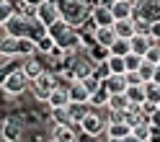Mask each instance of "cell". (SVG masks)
I'll return each mask as SVG.
<instances>
[{"label":"cell","mask_w":160,"mask_h":142,"mask_svg":"<svg viewBox=\"0 0 160 142\" xmlns=\"http://www.w3.org/2000/svg\"><path fill=\"white\" fill-rule=\"evenodd\" d=\"M49 114H52V121H54V124H72L67 109H49Z\"/></svg>","instance_id":"cell-31"},{"label":"cell","mask_w":160,"mask_h":142,"mask_svg":"<svg viewBox=\"0 0 160 142\" xmlns=\"http://www.w3.org/2000/svg\"><path fill=\"white\" fill-rule=\"evenodd\" d=\"M106 142H127V139H119V137H106Z\"/></svg>","instance_id":"cell-39"},{"label":"cell","mask_w":160,"mask_h":142,"mask_svg":"<svg viewBox=\"0 0 160 142\" xmlns=\"http://www.w3.org/2000/svg\"><path fill=\"white\" fill-rule=\"evenodd\" d=\"M54 88H57V75H54V73H49V70H44V73L39 75L36 80H31V85H28L31 96L39 101V104H47Z\"/></svg>","instance_id":"cell-2"},{"label":"cell","mask_w":160,"mask_h":142,"mask_svg":"<svg viewBox=\"0 0 160 142\" xmlns=\"http://www.w3.org/2000/svg\"><path fill=\"white\" fill-rule=\"evenodd\" d=\"M114 34L116 39H132L137 34V28H134V18H124V21H114Z\"/></svg>","instance_id":"cell-14"},{"label":"cell","mask_w":160,"mask_h":142,"mask_svg":"<svg viewBox=\"0 0 160 142\" xmlns=\"http://www.w3.org/2000/svg\"><path fill=\"white\" fill-rule=\"evenodd\" d=\"M42 3H47V0H26V5H31V8H34V11H36V8H39V5H42Z\"/></svg>","instance_id":"cell-36"},{"label":"cell","mask_w":160,"mask_h":142,"mask_svg":"<svg viewBox=\"0 0 160 142\" xmlns=\"http://www.w3.org/2000/svg\"><path fill=\"white\" fill-rule=\"evenodd\" d=\"M150 39H152V44H160V18L150 23Z\"/></svg>","instance_id":"cell-35"},{"label":"cell","mask_w":160,"mask_h":142,"mask_svg":"<svg viewBox=\"0 0 160 142\" xmlns=\"http://www.w3.org/2000/svg\"><path fill=\"white\" fill-rule=\"evenodd\" d=\"M129 47H132V52H134V54L145 57V54H147V49L152 47V39H150L147 34H134L132 39H129Z\"/></svg>","instance_id":"cell-17"},{"label":"cell","mask_w":160,"mask_h":142,"mask_svg":"<svg viewBox=\"0 0 160 142\" xmlns=\"http://www.w3.org/2000/svg\"><path fill=\"white\" fill-rule=\"evenodd\" d=\"M34 54H36V39H31V36H18V39H16V57L26 59V57H34Z\"/></svg>","instance_id":"cell-11"},{"label":"cell","mask_w":160,"mask_h":142,"mask_svg":"<svg viewBox=\"0 0 160 142\" xmlns=\"http://www.w3.org/2000/svg\"><path fill=\"white\" fill-rule=\"evenodd\" d=\"M132 134L139 137L142 142H150V137H152V127H150V121H142V124L132 127Z\"/></svg>","instance_id":"cell-27"},{"label":"cell","mask_w":160,"mask_h":142,"mask_svg":"<svg viewBox=\"0 0 160 142\" xmlns=\"http://www.w3.org/2000/svg\"><path fill=\"white\" fill-rule=\"evenodd\" d=\"M158 65H160V62H158Z\"/></svg>","instance_id":"cell-43"},{"label":"cell","mask_w":160,"mask_h":142,"mask_svg":"<svg viewBox=\"0 0 160 142\" xmlns=\"http://www.w3.org/2000/svg\"><path fill=\"white\" fill-rule=\"evenodd\" d=\"M155 70H158V65L142 59V65H139V70H137V75H139V80H142V83H150V80L155 78Z\"/></svg>","instance_id":"cell-25"},{"label":"cell","mask_w":160,"mask_h":142,"mask_svg":"<svg viewBox=\"0 0 160 142\" xmlns=\"http://www.w3.org/2000/svg\"><path fill=\"white\" fill-rule=\"evenodd\" d=\"M108 52H111V54H119V57H127L129 52H132V47H129V39H116V42L108 47Z\"/></svg>","instance_id":"cell-26"},{"label":"cell","mask_w":160,"mask_h":142,"mask_svg":"<svg viewBox=\"0 0 160 142\" xmlns=\"http://www.w3.org/2000/svg\"><path fill=\"white\" fill-rule=\"evenodd\" d=\"M127 85H129L127 75H108L103 80V88L108 90V93H127Z\"/></svg>","instance_id":"cell-16"},{"label":"cell","mask_w":160,"mask_h":142,"mask_svg":"<svg viewBox=\"0 0 160 142\" xmlns=\"http://www.w3.org/2000/svg\"><path fill=\"white\" fill-rule=\"evenodd\" d=\"M93 42L101 44V47H111V44L116 42L114 28H111V26H96V28H93Z\"/></svg>","instance_id":"cell-13"},{"label":"cell","mask_w":160,"mask_h":142,"mask_svg":"<svg viewBox=\"0 0 160 142\" xmlns=\"http://www.w3.org/2000/svg\"><path fill=\"white\" fill-rule=\"evenodd\" d=\"M88 111H91V106H88V104H70V106H67L70 121H72L75 127H80V121L88 116Z\"/></svg>","instance_id":"cell-20"},{"label":"cell","mask_w":160,"mask_h":142,"mask_svg":"<svg viewBox=\"0 0 160 142\" xmlns=\"http://www.w3.org/2000/svg\"><path fill=\"white\" fill-rule=\"evenodd\" d=\"M28 85H31V80L26 78V73L21 67H16V70H8L5 78L0 80V90L8 96V98H16V96H21L28 90Z\"/></svg>","instance_id":"cell-1"},{"label":"cell","mask_w":160,"mask_h":142,"mask_svg":"<svg viewBox=\"0 0 160 142\" xmlns=\"http://www.w3.org/2000/svg\"><path fill=\"white\" fill-rule=\"evenodd\" d=\"M108 111H129L132 109V104H129V98H127V93H111V98H108V106H106Z\"/></svg>","instance_id":"cell-21"},{"label":"cell","mask_w":160,"mask_h":142,"mask_svg":"<svg viewBox=\"0 0 160 142\" xmlns=\"http://www.w3.org/2000/svg\"><path fill=\"white\" fill-rule=\"evenodd\" d=\"M127 142H142V139H139V137H134V134H129V137H127Z\"/></svg>","instance_id":"cell-38"},{"label":"cell","mask_w":160,"mask_h":142,"mask_svg":"<svg viewBox=\"0 0 160 142\" xmlns=\"http://www.w3.org/2000/svg\"><path fill=\"white\" fill-rule=\"evenodd\" d=\"M0 3H5V0H0Z\"/></svg>","instance_id":"cell-42"},{"label":"cell","mask_w":160,"mask_h":142,"mask_svg":"<svg viewBox=\"0 0 160 142\" xmlns=\"http://www.w3.org/2000/svg\"><path fill=\"white\" fill-rule=\"evenodd\" d=\"M67 93H70V104H88V98H91V90L83 85V80H72L67 85Z\"/></svg>","instance_id":"cell-9"},{"label":"cell","mask_w":160,"mask_h":142,"mask_svg":"<svg viewBox=\"0 0 160 142\" xmlns=\"http://www.w3.org/2000/svg\"><path fill=\"white\" fill-rule=\"evenodd\" d=\"M47 106H49V109H67V106H70V93H67V88H65V85H57V88L52 90V96H49Z\"/></svg>","instance_id":"cell-12"},{"label":"cell","mask_w":160,"mask_h":142,"mask_svg":"<svg viewBox=\"0 0 160 142\" xmlns=\"http://www.w3.org/2000/svg\"><path fill=\"white\" fill-rule=\"evenodd\" d=\"M145 98L150 101V104H160V85L158 83H152V80H150V83H145Z\"/></svg>","instance_id":"cell-28"},{"label":"cell","mask_w":160,"mask_h":142,"mask_svg":"<svg viewBox=\"0 0 160 142\" xmlns=\"http://www.w3.org/2000/svg\"><path fill=\"white\" fill-rule=\"evenodd\" d=\"M158 111H160V104H158Z\"/></svg>","instance_id":"cell-41"},{"label":"cell","mask_w":160,"mask_h":142,"mask_svg":"<svg viewBox=\"0 0 160 142\" xmlns=\"http://www.w3.org/2000/svg\"><path fill=\"white\" fill-rule=\"evenodd\" d=\"M80 134H85V137L106 134V116L101 111H88V116L80 121Z\"/></svg>","instance_id":"cell-3"},{"label":"cell","mask_w":160,"mask_h":142,"mask_svg":"<svg viewBox=\"0 0 160 142\" xmlns=\"http://www.w3.org/2000/svg\"><path fill=\"white\" fill-rule=\"evenodd\" d=\"M52 137L57 142H80V127H75V124H54Z\"/></svg>","instance_id":"cell-6"},{"label":"cell","mask_w":160,"mask_h":142,"mask_svg":"<svg viewBox=\"0 0 160 142\" xmlns=\"http://www.w3.org/2000/svg\"><path fill=\"white\" fill-rule=\"evenodd\" d=\"M47 142H57V139H54V137H52V139H47Z\"/></svg>","instance_id":"cell-40"},{"label":"cell","mask_w":160,"mask_h":142,"mask_svg":"<svg viewBox=\"0 0 160 142\" xmlns=\"http://www.w3.org/2000/svg\"><path fill=\"white\" fill-rule=\"evenodd\" d=\"M0 134H3L5 142H21V139H23V124H21L18 119H5Z\"/></svg>","instance_id":"cell-7"},{"label":"cell","mask_w":160,"mask_h":142,"mask_svg":"<svg viewBox=\"0 0 160 142\" xmlns=\"http://www.w3.org/2000/svg\"><path fill=\"white\" fill-rule=\"evenodd\" d=\"M93 75H96V78L103 83V80H106L108 75H111V73H108V65H106V62H98V65H93Z\"/></svg>","instance_id":"cell-32"},{"label":"cell","mask_w":160,"mask_h":142,"mask_svg":"<svg viewBox=\"0 0 160 142\" xmlns=\"http://www.w3.org/2000/svg\"><path fill=\"white\" fill-rule=\"evenodd\" d=\"M85 52H88V59H91L93 65H98V62H106V59H108V54H111V52H108V47H101V44H96V42H93L91 47H88Z\"/></svg>","instance_id":"cell-22"},{"label":"cell","mask_w":160,"mask_h":142,"mask_svg":"<svg viewBox=\"0 0 160 142\" xmlns=\"http://www.w3.org/2000/svg\"><path fill=\"white\" fill-rule=\"evenodd\" d=\"M145 59L147 62H152V65H158L160 62V44H152L147 49V54H145Z\"/></svg>","instance_id":"cell-33"},{"label":"cell","mask_w":160,"mask_h":142,"mask_svg":"<svg viewBox=\"0 0 160 142\" xmlns=\"http://www.w3.org/2000/svg\"><path fill=\"white\" fill-rule=\"evenodd\" d=\"M91 23L93 26H114V13L106 5H96L91 11Z\"/></svg>","instance_id":"cell-10"},{"label":"cell","mask_w":160,"mask_h":142,"mask_svg":"<svg viewBox=\"0 0 160 142\" xmlns=\"http://www.w3.org/2000/svg\"><path fill=\"white\" fill-rule=\"evenodd\" d=\"M142 59H145V57H139V54H134V52H129V54L124 57L127 73H137V70H139V65H142Z\"/></svg>","instance_id":"cell-30"},{"label":"cell","mask_w":160,"mask_h":142,"mask_svg":"<svg viewBox=\"0 0 160 142\" xmlns=\"http://www.w3.org/2000/svg\"><path fill=\"white\" fill-rule=\"evenodd\" d=\"M106 65H108V73H111V75H127V65H124V57H119V54H108Z\"/></svg>","instance_id":"cell-24"},{"label":"cell","mask_w":160,"mask_h":142,"mask_svg":"<svg viewBox=\"0 0 160 142\" xmlns=\"http://www.w3.org/2000/svg\"><path fill=\"white\" fill-rule=\"evenodd\" d=\"M57 49V44H54V39L49 36V34H44L42 39H36V54H42V57H49Z\"/></svg>","instance_id":"cell-23"},{"label":"cell","mask_w":160,"mask_h":142,"mask_svg":"<svg viewBox=\"0 0 160 142\" xmlns=\"http://www.w3.org/2000/svg\"><path fill=\"white\" fill-rule=\"evenodd\" d=\"M114 21H124V18H134L137 13V0H114L111 3Z\"/></svg>","instance_id":"cell-5"},{"label":"cell","mask_w":160,"mask_h":142,"mask_svg":"<svg viewBox=\"0 0 160 142\" xmlns=\"http://www.w3.org/2000/svg\"><path fill=\"white\" fill-rule=\"evenodd\" d=\"M108 98H111V93L101 85L96 90V93H91V98H88V106H91V111H103L108 106Z\"/></svg>","instance_id":"cell-15"},{"label":"cell","mask_w":160,"mask_h":142,"mask_svg":"<svg viewBox=\"0 0 160 142\" xmlns=\"http://www.w3.org/2000/svg\"><path fill=\"white\" fill-rule=\"evenodd\" d=\"M132 134V127L127 121H108L106 124V137H119V139H127Z\"/></svg>","instance_id":"cell-18"},{"label":"cell","mask_w":160,"mask_h":142,"mask_svg":"<svg viewBox=\"0 0 160 142\" xmlns=\"http://www.w3.org/2000/svg\"><path fill=\"white\" fill-rule=\"evenodd\" d=\"M34 18H36V21L42 23L44 28H49L52 23H57L59 18H62V16H59V5H57V0H47V3H42V5L34 11Z\"/></svg>","instance_id":"cell-4"},{"label":"cell","mask_w":160,"mask_h":142,"mask_svg":"<svg viewBox=\"0 0 160 142\" xmlns=\"http://www.w3.org/2000/svg\"><path fill=\"white\" fill-rule=\"evenodd\" d=\"M16 16V8L11 5V0H5V3H0V26H5L11 18Z\"/></svg>","instance_id":"cell-29"},{"label":"cell","mask_w":160,"mask_h":142,"mask_svg":"<svg viewBox=\"0 0 160 142\" xmlns=\"http://www.w3.org/2000/svg\"><path fill=\"white\" fill-rule=\"evenodd\" d=\"M83 85H85V88H88V90H91V93H96V90H98V88H101V85H103V83H101V80H98V78H96V75H88V78H85V80H83Z\"/></svg>","instance_id":"cell-34"},{"label":"cell","mask_w":160,"mask_h":142,"mask_svg":"<svg viewBox=\"0 0 160 142\" xmlns=\"http://www.w3.org/2000/svg\"><path fill=\"white\" fill-rule=\"evenodd\" d=\"M127 98H129V104L132 106H139V104H145V83H129L127 85Z\"/></svg>","instance_id":"cell-19"},{"label":"cell","mask_w":160,"mask_h":142,"mask_svg":"<svg viewBox=\"0 0 160 142\" xmlns=\"http://www.w3.org/2000/svg\"><path fill=\"white\" fill-rule=\"evenodd\" d=\"M152 83H158V85H160V65H158V70H155V78H152Z\"/></svg>","instance_id":"cell-37"},{"label":"cell","mask_w":160,"mask_h":142,"mask_svg":"<svg viewBox=\"0 0 160 142\" xmlns=\"http://www.w3.org/2000/svg\"><path fill=\"white\" fill-rule=\"evenodd\" d=\"M21 70L26 73V78H28V80H36V78L47 70V67H44V57H42V54L26 57V59H23V65H21Z\"/></svg>","instance_id":"cell-8"}]
</instances>
